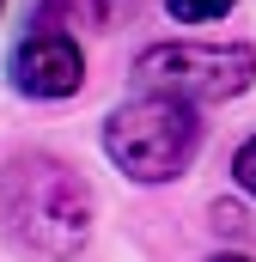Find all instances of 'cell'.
Here are the masks:
<instances>
[{
  "label": "cell",
  "mask_w": 256,
  "mask_h": 262,
  "mask_svg": "<svg viewBox=\"0 0 256 262\" xmlns=\"http://www.w3.org/2000/svg\"><path fill=\"white\" fill-rule=\"evenodd\" d=\"M0 220H6V232L25 250H37L49 262H67V256L86 250L98 201H92V183L67 159H55V152H18L0 171Z\"/></svg>",
  "instance_id": "obj_1"
},
{
  "label": "cell",
  "mask_w": 256,
  "mask_h": 262,
  "mask_svg": "<svg viewBox=\"0 0 256 262\" xmlns=\"http://www.w3.org/2000/svg\"><path fill=\"white\" fill-rule=\"evenodd\" d=\"M201 146V116L177 92H140L104 122V152L128 183H171L183 177Z\"/></svg>",
  "instance_id": "obj_2"
},
{
  "label": "cell",
  "mask_w": 256,
  "mask_h": 262,
  "mask_svg": "<svg viewBox=\"0 0 256 262\" xmlns=\"http://www.w3.org/2000/svg\"><path fill=\"white\" fill-rule=\"evenodd\" d=\"M134 79L146 92H177L189 104H226L256 85V49L250 43H153Z\"/></svg>",
  "instance_id": "obj_3"
},
{
  "label": "cell",
  "mask_w": 256,
  "mask_h": 262,
  "mask_svg": "<svg viewBox=\"0 0 256 262\" xmlns=\"http://www.w3.org/2000/svg\"><path fill=\"white\" fill-rule=\"evenodd\" d=\"M6 73H12V92H25V98H43V104L73 98V92L86 85V55H79V43H73L67 18L37 12V18L25 25V37L12 43Z\"/></svg>",
  "instance_id": "obj_4"
},
{
  "label": "cell",
  "mask_w": 256,
  "mask_h": 262,
  "mask_svg": "<svg viewBox=\"0 0 256 262\" xmlns=\"http://www.w3.org/2000/svg\"><path fill=\"white\" fill-rule=\"evenodd\" d=\"M140 0H43V12H55L67 25H86V31H116Z\"/></svg>",
  "instance_id": "obj_5"
},
{
  "label": "cell",
  "mask_w": 256,
  "mask_h": 262,
  "mask_svg": "<svg viewBox=\"0 0 256 262\" xmlns=\"http://www.w3.org/2000/svg\"><path fill=\"white\" fill-rule=\"evenodd\" d=\"M171 6V18H183V25H201V18H220V12H232L238 0H165Z\"/></svg>",
  "instance_id": "obj_6"
},
{
  "label": "cell",
  "mask_w": 256,
  "mask_h": 262,
  "mask_svg": "<svg viewBox=\"0 0 256 262\" xmlns=\"http://www.w3.org/2000/svg\"><path fill=\"white\" fill-rule=\"evenodd\" d=\"M232 177H238V189H250V195H256V134L232 152Z\"/></svg>",
  "instance_id": "obj_7"
},
{
  "label": "cell",
  "mask_w": 256,
  "mask_h": 262,
  "mask_svg": "<svg viewBox=\"0 0 256 262\" xmlns=\"http://www.w3.org/2000/svg\"><path fill=\"white\" fill-rule=\"evenodd\" d=\"M214 262H250V256H232V250H226V256H214Z\"/></svg>",
  "instance_id": "obj_8"
},
{
  "label": "cell",
  "mask_w": 256,
  "mask_h": 262,
  "mask_svg": "<svg viewBox=\"0 0 256 262\" xmlns=\"http://www.w3.org/2000/svg\"><path fill=\"white\" fill-rule=\"evenodd\" d=\"M0 6H6V0H0Z\"/></svg>",
  "instance_id": "obj_9"
}]
</instances>
